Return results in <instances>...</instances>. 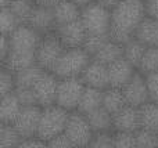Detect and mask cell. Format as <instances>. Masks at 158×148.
Listing matches in <instances>:
<instances>
[{
    "instance_id": "6da1fadb",
    "label": "cell",
    "mask_w": 158,
    "mask_h": 148,
    "mask_svg": "<svg viewBox=\"0 0 158 148\" xmlns=\"http://www.w3.org/2000/svg\"><path fill=\"white\" fill-rule=\"evenodd\" d=\"M7 38L8 50L2 58V65L13 72L36 65V50L40 43L42 35L24 24Z\"/></svg>"
},
{
    "instance_id": "7a4b0ae2",
    "label": "cell",
    "mask_w": 158,
    "mask_h": 148,
    "mask_svg": "<svg viewBox=\"0 0 158 148\" xmlns=\"http://www.w3.org/2000/svg\"><path fill=\"white\" fill-rule=\"evenodd\" d=\"M146 17L144 0H122L111 10L110 38L114 42L125 44L135 38L137 28Z\"/></svg>"
},
{
    "instance_id": "3957f363",
    "label": "cell",
    "mask_w": 158,
    "mask_h": 148,
    "mask_svg": "<svg viewBox=\"0 0 158 148\" xmlns=\"http://www.w3.org/2000/svg\"><path fill=\"white\" fill-rule=\"evenodd\" d=\"M92 61V57L85 51V49H65L60 57L53 74L58 79H77L81 78L86 66Z\"/></svg>"
},
{
    "instance_id": "277c9868",
    "label": "cell",
    "mask_w": 158,
    "mask_h": 148,
    "mask_svg": "<svg viewBox=\"0 0 158 148\" xmlns=\"http://www.w3.org/2000/svg\"><path fill=\"white\" fill-rule=\"evenodd\" d=\"M69 114L71 112L60 108L58 105L42 108L38 137L44 141H50L53 138H56L57 136L64 134Z\"/></svg>"
},
{
    "instance_id": "5b68a950",
    "label": "cell",
    "mask_w": 158,
    "mask_h": 148,
    "mask_svg": "<svg viewBox=\"0 0 158 148\" xmlns=\"http://www.w3.org/2000/svg\"><path fill=\"white\" fill-rule=\"evenodd\" d=\"M81 22L87 35L110 36L111 30V10L97 4L96 2L82 8Z\"/></svg>"
},
{
    "instance_id": "8992f818",
    "label": "cell",
    "mask_w": 158,
    "mask_h": 148,
    "mask_svg": "<svg viewBox=\"0 0 158 148\" xmlns=\"http://www.w3.org/2000/svg\"><path fill=\"white\" fill-rule=\"evenodd\" d=\"M64 51L65 47L56 32L42 36L36 50V65L46 72H53Z\"/></svg>"
},
{
    "instance_id": "52a82bcc",
    "label": "cell",
    "mask_w": 158,
    "mask_h": 148,
    "mask_svg": "<svg viewBox=\"0 0 158 148\" xmlns=\"http://www.w3.org/2000/svg\"><path fill=\"white\" fill-rule=\"evenodd\" d=\"M64 134L71 140L75 148L89 147L94 137V132H93L86 115L78 112V111L69 114Z\"/></svg>"
},
{
    "instance_id": "ba28073f",
    "label": "cell",
    "mask_w": 158,
    "mask_h": 148,
    "mask_svg": "<svg viewBox=\"0 0 158 148\" xmlns=\"http://www.w3.org/2000/svg\"><path fill=\"white\" fill-rule=\"evenodd\" d=\"M85 87L86 86L83 85L81 78H77V79H60L56 105H58L60 108L68 111V112L78 111Z\"/></svg>"
},
{
    "instance_id": "9c48e42d",
    "label": "cell",
    "mask_w": 158,
    "mask_h": 148,
    "mask_svg": "<svg viewBox=\"0 0 158 148\" xmlns=\"http://www.w3.org/2000/svg\"><path fill=\"white\" fill-rule=\"evenodd\" d=\"M58 79L53 72H46L40 75L38 82L33 86V93L36 97V102L39 107L46 108L56 105V98H57V89H58Z\"/></svg>"
},
{
    "instance_id": "30bf717a",
    "label": "cell",
    "mask_w": 158,
    "mask_h": 148,
    "mask_svg": "<svg viewBox=\"0 0 158 148\" xmlns=\"http://www.w3.org/2000/svg\"><path fill=\"white\" fill-rule=\"evenodd\" d=\"M123 96H125L126 104L135 108H142L147 102H150V94H148L147 80L143 74L139 71L136 72L131 82L122 89Z\"/></svg>"
},
{
    "instance_id": "8fae6325",
    "label": "cell",
    "mask_w": 158,
    "mask_h": 148,
    "mask_svg": "<svg viewBox=\"0 0 158 148\" xmlns=\"http://www.w3.org/2000/svg\"><path fill=\"white\" fill-rule=\"evenodd\" d=\"M42 107L32 105V107H24L22 112L19 114L18 119L15 121L14 126L18 130L22 138L38 137L39 121H40Z\"/></svg>"
},
{
    "instance_id": "7c38bea8",
    "label": "cell",
    "mask_w": 158,
    "mask_h": 148,
    "mask_svg": "<svg viewBox=\"0 0 158 148\" xmlns=\"http://www.w3.org/2000/svg\"><path fill=\"white\" fill-rule=\"evenodd\" d=\"M81 80L86 87L97 89V90H106L110 87V78H108V66L98 61L93 60L89 62L86 69L81 76Z\"/></svg>"
},
{
    "instance_id": "4fadbf2b",
    "label": "cell",
    "mask_w": 158,
    "mask_h": 148,
    "mask_svg": "<svg viewBox=\"0 0 158 148\" xmlns=\"http://www.w3.org/2000/svg\"><path fill=\"white\" fill-rule=\"evenodd\" d=\"M56 35L58 36L65 49H79V47L83 49V44L87 38V32L81 19L58 26L56 29Z\"/></svg>"
},
{
    "instance_id": "5bb4252c",
    "label": "cell",
    "mask_w": 158,
    "mask_h": 148,
    "mask_svg": "<svg viewBox=\"0 0 158 148\" xmlns=\"http://www.w3.org/2000/svg\"><path fill=\"white\" fill-rule=\"evenodd\" d=\"M142 130L139 108L126 105L114 115V132L118 133H137Z\"/></svg>"
},
{
    "instance_id": "9a60e30c",
    "label": "cell",
    "mask_w": 158,
    "mask_h": 148,
    "mask_svg": "<svg viewBox=\"0 0 158 148\" xmlns=\"http://www.w3.org/2000/svg\"><path fill=\"white\" fill-rule=\"evenodd\" d=\"M27 25H29L33 30H36V32L42 36L54 33L56 29H57V25H56L53 8L36 4L35 10H33L32 15L28 19Z\"/></svg>"
},
{
    "instance_id": "2e32d148",
    "label": "cell",
    "mask_w": 158,
    "mask_h": 148,
    "mask_svg": "<svg viewBox=\"0 0 158 148\" xmlns=\"http://www.w3.org/2000/svg\"><path fill=\"white\" fill-rule=\"evenodd\" d=\"M137 69L132 64H129L125 58H121L117 62L108 65V78H110V87L123 89L131 79L136 75Z\"/></svg>"
},
{
    "instance_id": "e0dca14e",
    "label": "cell",
    "mask_w": 158,
    "mask_h": 148,
    "mask_svg": "<svg viewBox=\"0 0 158 148\" xmlns=\"http://www.w3.org/2000/svg\"><path fill=\"white\" fill-rule=\"evenodd\" d=\"M22 110L24 105L21 104L15 93L0 97V123L14 125Z\"/></svg>"
},
{
    "instance_id": "ac0fdd59",
    "label": "cell",
    "mask_w": 158,
    "mask_h": 148,
    "mask_svg": "<svg viewBox=\"0 0 158 148\" xmlns=\"http://www.w3.org/2000/svg\"><path fill=\"white\" fill-rule=\"evenodd\" d=\"M53 14H54L56 25L63 26V25L71 24V22L79 21L82 14V8L77 6L71 0H64V2L58 3L56 7H53Z\"/></svg>"
},
{
    "instance_id": "d6986e66",
    "label": "cell",
    "mask_w": 158,
    "mask_h": 148,
    "mask_svg": "<svg viewBox=\"0 0 158 148\" xmlns=\"http://www.w3.org/2000/svg\"><path fill=\"white\" fill-rule=\"evenodd\" d=\"M135 39L144 44L146 47H158V19L146 17L139 25Z\"/></svg>"
},
{
    "instance_id": "ffe728a7",
    "label": "cell",
    "mask_w": 158,
    "mask_h": 148,
    "mask_svg": "<svg viewBox=\"0 0 158 148\" xmlns=\"http://www.w3.org/2000/svg\"><path fill=\"white\" fill-rule=\"evenodd\" d=\"M92 126L94 134H101V133H114V115L110 114L107 110L100 108V110L92 112L86 116Z\"/></svg>"
},
{
    "instance_id": "44dd1931",
    "label": "cell",
    "mask_w": 158,
    "mask_h": 148,
    "mask_svg": "<svg viewBox=\"0 0 158 148\" xmlns=\"http://www.w3.org/2000/svg\"><path fill=\"white\" fill-rule=\"evenodd\" d=\"M103 91L104 90L85 87L83 96H82L79 107H78V112L87 116L92 112H94V111L103 108Z\"/></svg>"
},
{
    "instance_id": "7402d4cb",
    "label": "cell",
    "mask_w": 158,
    "mask_h": 148,
    "mask_svg": "<svg viewBox=\"0 0 158 148\" xmlns=\"http://www.w3.org/2000/svg\"><path fill=\"white\" fill-rule=\"evenodd\" d=\"M121 58H123V44L110 39L106 43V46L93 57V60H96V61H98V62L108 66V65H111V64L117 62Z\"/></svg>"
},
{
    "instance_id": "603a6c76",
    "label": "cell",
    "mask_w": 158,
    "mask_h": 148,
    "mask_svg": "<svg viewBox=\"0 0 158 148\" xmlns=\"http://www.w3.org/2000/svg\"><path fill=\"white\" fill-rule=\"evenodd\" d=\"M126 105L128 104H126L122 89L108 87L103 91V108L108 111L110 114L115 115Z\"/></svg>"
},
{
    "instance_id": "cb8c5ba5",
    "label": "cell",
    "mask_w": 158,
    "mask_h": 148,
    "mask_svg": "<svg viewBox=\"0 0 158 148\" xmlns=\"http://www.w3.org/2000/svg\"><path fill=\"white\" fill-rule=\"evenodd\" d=\"M140 110V121H142V129L148 130L158 134V104L157 102H147Z\"/></svg>"
},
{
    "instance_id": "d4e9b609",
    "label": "cell",
    "mask_w": 158,
    "mask_h": 148,
    "mask_svg": "<svg viewBox=\"0 0 158 148\" xmlns=\"http://www.w3.org/2000/svg\"><path fill=\"white\" fill-rule=\"evenodd\" d=\"M146 50H147V47L133 38L132 40L126 42L123 44V58L129 64H132L136 69H139V65L142 62L143 57H144Z\"/></svg>"
},
{
    "instance_id": "484cf974",
    "label": "cell",
    "mask_w": 158,
    "mask_h": 148,
    "mask_svg": "<svg viewBox=\"0 0 158 148\" xmlns=\"http://www.w3.org/2000/svg\"><path fill=\"white\" fill-rule=\"evenodd\" d=\"M43 72H44L43 69L39 68L38 65H33L29 66V68L22 69V71L15 72L17 89H32Z\"/></svg>"
},
{
    "instance_id": "4316f807",
    "label": "cell",
    "mask_w": 158,
    "mask_h": 148,
    "mask_svg": "<svg viewBox=\"0 0 158 148\" xmlns=\"http://www.w3.org/2000/svg\"><path fill=\"white\" fill-rule=\"evenodd\" d=\"M22 140L14 125L0 123V148H18Z\"/></svg>"
},
{
    "instance_id": "83f0119b",
    "label": "cell",
    "mask_w": 158,
    "mask_h": 148,
    "mask_svg": "<svg viewBox=\"0 0 158 148\" xmlns=\"http://www.w3.org/2000/svg\"><path fill=\"white\" fill-rule=\"evenodd\" d=\"M21 25L24 24L17 18V15L8 7L0 8V32H2V36H10Z\"/></svg>"
},
{
    "instance_id": "f1b7e54d",
    "label": "cell",
    "mask_w": 158,
    "mask_h": 148,
    "mask_svg": "<svg viewBox=\"0 0 158 148\" xmlns=\"http://www.w3.org/2000/svg\"><path fill=\"white\" fill-rule=\"evenodd\" d=\"M36 7L35 0H13L11 4L8 6L11 11L17 15V18L22 22V24H27L29 17L32 15L33 10Z\"/></svg>"
},
{
    "instance_id": "f546056e",
    "label": "cell",
    "mask_w": 158,
    "mask_h": 148,
    "mask_svg": "<svg viewBox=\"0 0 158 148\" xmlns=\"http://www.w3.org/2000/svg\"><path fill=\"white\" fill-rule=\"evenodd\" d=\"M137 71L143 75L158 72V47H148L146 50L144 57H143Z\"/></svg>"
},
{
    "instance_id": "4dcf8cb0",
    "label": "cell",
    "mask_w": 158,
    "mask_h": 148,
    "mask_svg": "<svg viewBox=\"0 0 158 148\" xmlns=\"http://www.w3.org/2000/svg\"><path fill=\"white\" fill-rule=\"evenodd\" d=\"M17 89L15 72L2 65L0 68V97L14 93Z\"/></svg>"
},
{
    "instance_id": "1f68e13d",
    "label": "cell",
    "mask_w": 158,
    "mask_h": 148,
    "mask_svg": "<svg viewBox=\"0 0 158 148\" xmlns=\"http://www.w3.org/2000/svg\"><path fill=\"white\" fill-rule=\"evenodd\" d=\"M110 36H97V35H87L86 42L83 44V49L90 57H94L104 46L110 40Z\"/></svg>"
},
{
    "instance_id": "d6a6232c",
    "label": "cell",
    "mask_w": 158,
    "mask_h": 148,
    "mask_svg": "<svg viewBox=\"0 0 158 148\" xmlns=\"http://www.w3.org/2000/svg\"><path fill=\"white\" fill-rule=\"evenodd\" d=\"M136 148H158V134L148 130H139L136 133Z\"/></svg>"
},
{
    "instance_id": "836d02e7",
    "label": "cell",
    "mask_w": 158,
    "mask_h": 148,
    "mask_svg": "<svg viewBox=\"0 0 158 148\" xmlns=\"http://www.w3.org/2000/svg\"><path fill=\"white\" fill-rule=\"evenodd\" d=\"M114 148H136V133L114 132Z\"/></svg>"
},
{
    "instance_id": "e575fe53",
    "label": "cell",
    "mask_w": 158,
    "mask_h": 148,
    "mask_svg": "<svg viewBox=\"0 0 158 148\" xmlns=\"http://www.w3.org/2000/svg\"><path fill=\"white\" fill-rule=\"evenodd\" d=\"M89 148H114V133L94 134Z\"/></svg>"
},
{
    "instance_id": "d590c367",
    "label": "cell",
    "mask_w": 158,
    "mask_h": 148,
    "mask_svg": "<svg viewBox=\"0 0 158 148\" xmlns=\"http://www.w3.org/2000/svg\"><path fill=\"white\" fill-rule=\"evenodd\" d=\"M14 93L17 94L18 100L24 107H32V105H38L36 102V97L33 93V89H17Z\"/></svg>"
},
{
    "instance_id": "8d00e7d4",
    "label": "cell",
    "mask_w": 158,
    "mask_h": 148,
    "mask_svg": "<svg viewBox=\"0 0 158 148\" xmlns=\"http://www.w3.org/2000/svg\"><path fill=\"white\" fill-rule=\"evenodd\" d=\"M144 76H146V80H147L150 101L158 104V72H154V74H150V75H144Z\"/></svg>"
},
{
    "instance_id": "74e56055",
    "label": "cell",
    "mask_w": 158,
    "mask_h": 148,
    "mask_svg": "<svg viewBox=\"0 0 158 148\" xmlns=\"http://www.w3.org/2000/svg\"><path fill=\"white\" fill-rule=\"evenodd\" d=\"M18 148H50L49 143L39 137H31V138H24L21 146Z\"/></svg>"
},
{
    "instance_id": "f35d334b",
    "label": "cell",
    "mask_w": 158,
    "mask_h": 148,
    "mask_svg": "<svg viewBox=\"0 0 158 148\" xmlns=\"http://www.w3.org/2000/svg\"><path fill=\"white\" fill-rule=\"evenodd\" d=\"M47 143H49L50 148H75V146L71 143V140H69L65 134L57 136L56 138L47 141Z\"/></svg>"
},
{
    "instance_id": "ab89813d",
    "label": "cell",
    "mask_w": 158,
    "mask_h": 148,
    "mask_svg": "<svg viewBox=\"0 0 158 148\" xmlns=\"http://www.w3.org/2000/svg\"><path fill=\"white\" fill-rule=\"evenodd\" d=\"M144 4L147 17L158 19V0H148V2H144Z\"/></svg>"
},
{
    "instance_id": "60d3db41",
    "label": "cell",
    "mask_w": 158,
    "mask_h": 148,
    "mask_svg": "<svg viewBox=\"0 0 158 148\" xmlns=\"http://www.w3.org/2000/svg\"><path fill=\"white\" fill-rule=\"evenodd\" d=\"M97 4H100V6H103V7H106V8H108V10H112L114 7H117L118 4H119L122 0H94Z\"/></svg>"
},
{
    "instance_id": "b9f144b4",
    "label": "cell",
    "mask_w": 158,
    "mask_h": 148,
    "mask_svg": "<svg viewBox=\"0 0 158 148\" xmlns=\"http://www.w3.org/2000/svg\"><path fill=\"white\" fill-rule=\"evenodd\" d=\"M61 2H64V0H35V3L38 6H43V7H49V8L56 7Z\"/></svg>"
},
{
    "instance_id": "7bdbcfd3",
    "label": "cell",
    "mask_w": 158,
    "mask_h": 148,
    "mask_svg": "<svg viewBox=\"0 0 158 148\" xmlns=\"http://www.w3.org/2000/svg\"><path fill=\"white\" fill-rule=\"evenodd\" d=\"M71 2H74L77 6H79L81 8H83V7H86L87 4H90V3H93L94 0H71Z\"/></svg>"
},
{
    "instance_id": "ee69618b",
    "label": "cell",
    "mask_w": 158,
    "mask_h": 148,
    "mask_svg": "<svg viewBox=\"0 0 158 148\" xmlns=\"http://www.w3.org/2000/svg\"><path fill=\"white\" fill-rule=\"evenodd\" d=\"M11 2H13V0H0V8L2 7H8V6L11 4Z\"/></svg>"
},
{
    "instance_id": "f6af8a7d",
    "label": "cell",
    "mask_w": 158,
    "mask_h": 148,
    "mask_svg": "<svg viewBox=\"0 0 158 148\" xmlns=\"http://www.w3.org/2000/svg\"><path fill=\"white\" fill-rule=\"evenodd\" d=\"M83 148H89V147H83Z\"/></svg>"
},
{
    "instance_id": "bcb514c9",
    "label": "cell",
    "mask_w": 158,
    "mask_h": 148,
    "mask_svg": "<svg viewBox=\"0 0 158 148\" xmlns=\"http://www.w3.org/2000/svg\"><path fill=\"white\" fill-rule=\"evenodd\" d=\"M144 2H148V0H144Z\"/></svg>"
}]
</instances>
